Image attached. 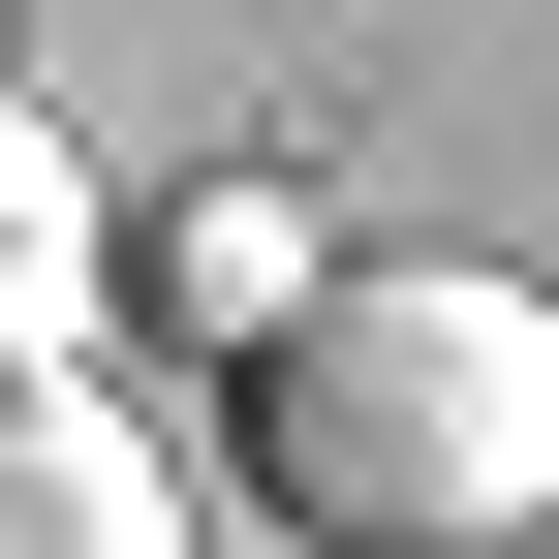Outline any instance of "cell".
<instances>
[{
	"label": "cell",
	"instance_id": "7a4b0ae2",
	"mask_svg": "<svg viewBox=\"0 0 559 559\" xmlns=\"http://www.w3.org/2000/svg\"><path fill=\"white\" fill-rule=\"evenodd\" d=\"M0 559H187V466L94 373H0Z\"/></svg>",
	"mask_w": 559,
	"mask_h": 559
},
{
	"label": "cell",
	"instance_id": "3957f363",
	"mask_svg": "<svg viewBox=\"0 0 559 559\" xmlns=\"http://www.w3.org/2000/svg\"><path fill=\"white\" fill-rule=\"evenodd\" d=\"M94 342V187H62V124H0V373H62Z\"/></svg>",
	"mask_w": 559,
	"mask_h": 559
},
{
	"label": "cell",
	"instance_id": "6da1fadb",
	"mask_svg": "<svg viewBox=\"0 0 559 559\" xmlns=\"http://www.w3.org/2000/svg\"><path fill=\"white\" fill-rule=\"evenodd\" d=\"M249 466H280V528H342V559L528 528L559 498V311L528 280H311V311L249 342Z\"/></svg>",
	"mask_w": 559,
	"mask_h": 559
},
{
	"label": "cell",
	"instance_id": "277c9868",
	"mask_svg": "<svg viewBox=\"0 0 559 559\" xmlns=\"http://www.w3.org/2000/svg\"><path fill=\"white\" fill-rule=\"evenodd\" d=\"M156 280H187L218 342H280V311H311V249H280V187H187V249H156Z\"/></svg>",
	"mask_w": 559,
	"mask_h": 559
}]
</instances>
